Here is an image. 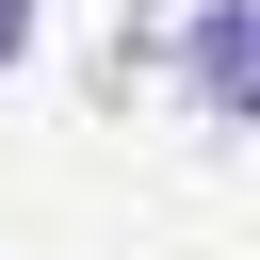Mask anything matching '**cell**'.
Returning <instances> with one entry per match:
<instances>
[{"label":"cell","instance_id":"1","mask_svg":"<svg viewBox=\"0 0 260 260\" xmlns=\"http://www.w3.org/2000/svg\"><path fill=\"white\" fill-rule=\"evenodd\" d=\"M244 65H260V32H244V0H211V16H195V98H211V130L244 114Z\"/></svg>","mask_w":260,"mask_h":260},{"label":"cell","instance_id":"2","mask_svg":"<svg viewBox=\"0 0 260 260\" xmlns=\"http://www.w3.org/2000/svg\"><path fill=\"white\" fill-rule=\"evenodd\" d=\"M16 49H32V0H0V65H16Z\"/></svg>","mask_w":260,"mask_h":260}]
</instances>
